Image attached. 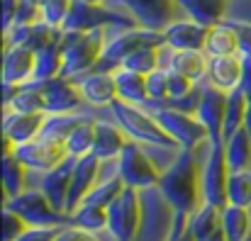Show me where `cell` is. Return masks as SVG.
<instances>
[{
    "label": "cell",
    "instance_id": "obj_1",
    "mask_svg": "<svg viewBox=\"0 0 251 241\" xmlns=\"http://www.w3.org/2000/svg\"><path fill=\"white\" fill-rule=\"evenodd\" d=\"M202 163L198 161L195 149H178L176 156L164 166L159 178V193L168 202L173 217H185L202 205V180H200Z\"/></svg>",
    "mask_w": 251,
    "mask_h": 241
},
{
    "label": "cell",
    "instance_id": "obj_2",
    "mask_svg": "<svg viewBox=\"0 0 251 241\" xmlns=\"http://www.w3.org/2000/svg\"><path fill=\"white\" fill-rule=\"evenodd\" d=\"M107 44V29H61V49H64V73L66 78L81 80L95 71Z\"/></svg>",
    "mask_w": 251,
    "mask_h": 241
},
{
    "label": "cell",
    "instance_id": "obj_3",
    "mask_svg": "<svg viewBox=\"0 0 251 241\" xmlns=\"http://www.w3.org/2000/svg\"><path fill=\"white\" fill-rule=\"evenodd\" d=\"M110 112H112V120L125 129V134L132 142H139V144L154 146V149H180L168 137L166 129L159 124V120L154 117L151 110L147 112L142 105H129V102L115 100L110 105Z\"/></svg>",
    "mask_w": 251,
    "mask_h": 241
},
{
    "label": "cell",
    "instance_id": "obj_4",
    "mask_svg": "<svg viewBox=\"0 0 251 241\" xmlns=\"http://www.w3.org/2000/svg\"><path fill=\"white\" fill-rule=\"evenodd\" d=\"M166 37L164 32L156 29H144V27H132V29H112L107 32V44L105 51L95 66V71H105V73H115L117 69H122V61L144 47H164Z\"/></svg>",
    "mask_w": 251,
    "mask_h": 241
},
{
    "label": "cell",
    "instance_id": "obj_5",
    "mask_svg": "<svg viewBox=\"0 0 251 241\" xmlns=\"http://www.w3.org/2000/svg\"><path fill=\"white\" fill-rule=\"evenodd\" d=\"M144 229V197L142 190L127 188L107 207V234L112 241H137Z\"/></svg>",
    "mask_w": 251,
    "mask_h": 241
},
{
    "label": "cell",
    "instance_id": "obj_6",
    "mask_svg": "<svg viewBox=\"0 0 251 241\" xmlns=\"http://www.w3.org/2000/svg\"><path fill=\"white\" fill-rule=\"evenodd\" d=\"M139 27L137 20L117 7L110 5H90L83 0H74L61 29H78V32H93V29H132Z\"/></svg>",
    "mask_w": 251,
    "mask_h": 241
},
{
    "label": "cell",
    "instance_id": "obj_7",
    "mask_svg": "<svg viewBox=\"0 0 251 241\" xmlns=\"http://www.w3.org/2000/svg\"><path fill=\"white\" fill-rule=\"evenodd\" d=\"M2 207L20 215L27 222V227H66V224H71L69 215L56 210L51 205V200L42 193V188H27L17 197L5 200Z\"/></svg>",
    "mask_w": 251,
    "mask_h": 241
},
{
    "label": "cell",
    "instance_id": "obj_8",
    "mask_svg": "<svg viewBox=\"0 0 251 241\" xmlns=\"http://www.w3.org/2000/svg\"><path fill=\"white\" fill-rule=\"evenodd\" d=\"M117 175L122 178V183L127 188H137V190H151L159 185L161 178V168L156 166V161L149 156L147 146L139 142H127V146L122 149L120 159H117Z\"/></svg>",
    "mask_w": 251,
    "mask_h": 241
},
{
    "label": "cell",
    "instance_id": "obj_9",
    "mask_svg": "<svg viewBox=\"0 0 251 241\" xmlns=\"http://www.w3.org/2000/svg\"><path fill=\"white\" fill-rule=\"evenodd\" d=\"M154 117L159 120V124L168 132V137L180 146V149H200V146H207L210 144V134H207V127L200 122L198 115L193 112H180V110H173V107H151Z\"/></svg>",
    "mask_w": 251,
    "mask_h": 241
},
{
    "label": "cell",
    "instance_id": "obj_10",
    "mask_svg": "<svg viewBox=\"0 0 251 241\" xmlns=\"http://www.w3.org/2000/svg\"><path fill=\"white\" fill-rule=\"evenodd\" d=\"M229 163L225 154V144H207V154L202 161L200 180H202V202L215 207L227 205V180H229Z\"/></svg>",
    "mask_w": 251,
    "mask_h": 241
},
{
    "label": "cell",
    "instance_id": "obj_11",
    "mask_svg": "<svg viewBox=\"0 0 251 241\" xmlns=\"http://www.w3.org/2000/svg\"><path fill=\"white\" fill-rule=\"evenodd\" d=\"M110 2L112 7L117 10L122 7L125 12H129L137 20V24L144 29L164 32L171 22H176V10H178L176 0H110Z\"/></svg>",
    "mask_w": 251,
    "mask_h": 241
},
{
    "label": "cell",
    "instance_id": "obj_12",
    "mask_svg": "<svg viewBox=\"0 0 251 241\" xmlns=\"http://www.w3.org/2000/svg\"><path fill=\"white\" fill-rule=\"evenodd\" d=\"M12 154L17 156V161H20L27 170L39 173V175L47 173V170H51V168H56L61 161L69 156L64 144H59V142H47V139H42V137L12 146Z\"/></svg>",
    "mask_w": 251,
    "mask_h": 241
},
{
    "label": "cell",
    "instance_id": "obj_13",
    "mask_svg": "<svg viewBox=\"0 0 251 241\" xmlns=\"http://www.w3.org/2000/svg\"><path fill=\"white\" fill-rule=\"evenodd\" d=\"M42 95H44V112L47 115H71L81 107V102H85L81 85L66 76L42 80Z\"/></svg>",
    "mask_w": 251,
    "mask_h": 241
},
{
    "label": "cell",
    "instance_id": "obj_14",
    "mask_svg": "<svg viewBox=\"0 0 251 241\" xmlns=\"http://www.w3.org/2000/svg\"><path fill=\"white\" fill-rule=\"evenodd\" d=\"M195 115L207 127L210 144H225L222 134H225V115H227V93L215 85H205Z\"/></svg>",
    "mask_w": 251,
    "mask_h": 241
},
{
    "label": "cell",
    "instance_id": "obj_15",
    "mask_svg": "<svg viewBox=\"0 0 251 241\" xmlns=\"http://www.w3.org/2000/svg\"><path fill=\"white\" fill-rule=\"evenodd\" d=\"M44 122H47V112L25 115V112L5 110V115H2V142H5V151H12V146L37 139L42 134Z\"/></svg>",
    "mask_w": 251,
    "mask_h": 241
},
{
    "label": "cell",
    "instance_id": "obj_16",
    "mask_svg": "<svg viewBox=\"0 0 251 241\" xmlns=\"http://www.w3.org/2000/svg\"><path fill=\"white\" fill-rule=\"evenodd\" d=\"M100 180V159L88 154V156H81L76 159V166H74V178H71V190H69V197H66V215L71 217L81 202L85 200V195L98 185Z\"/></svg>",
    "mask_w": 251,
    "mask_h": 241
},
{
    "label": "cell",
    "instance_id": "obj_17",
    "mask_svg": "<svg viewBox=\"0 0 251 241\" xmlns=\"http://www.w3.org/2000/svg\"><path fill=\"white\" fill-rule=\"evenodd\" d=\"M164 37H166V47H171L173 51H205L210 27L185 17L171 22L164 29Z\"/></svg>",
    "mask_w": 251,
    "mask_h": 241
},
{
    "label": "cell",
    "instance_id": "obj_18",
    "mask_svg": "<svg viewBox=\"0 0 251 241\" xmlns=\"http://www.w3.org/2000/svg\"><path fill=\"white\" fill-rule=\"evenodd\" d=\"M34 66L37 56L29 47H2V66H0L2 83L25 85L34 80Z\"/></svg>",
    "mask_w": 251,
    "mask_h": 241
},
{
    "label": "cell",
    "instance_id": "obj_19",
    "mask_svg": "<svg viewBox=\"0 0 251 241\" xmlns=\"http://www.w3.org/2000/svg\"><path fill=\"white\" fill-rule=\"evenodd\" d=\"M74 166H76V159L74 156H66L56 168L42 173V193L51 200V205L56 210H66V197H69V190H71V178H74Z\"/></svg>",
    "mask_w": 251,
    "mask_h": 241
},
{
    "label": "cell",
    "instance_id": "obj_20",
    "mask_svg": "<svg viewBox=\"0 0 251 241\" xmlns=\"http://www.w3.org/2000/svg\"><path fill=\"white\" fill-rule=\"evenodd\" d=\"M129 137L115 120H95V144L93 156L100 161H117L122 149L127 146Z\"/></svg>",
    "mask_w": 251,
    "mask_h": 241
},
{
    "label": "cell",
    "instance_id": "obj_21",
    "mask_svg": "<svg viewBox=\"0 0 251 241\" xmlns=\"http://www.w3.org/2000/svg\"><path fill=\"white\" fill-rule=\"evenodd\" d=\"M81 85L83 100L93 107H110L117 100V83L112 73L105 71H90L88 76L76 80Z\"/></svg>",
    "mask_w": 251,
    "mask_h": 241
},
{
    "label": "cell",
    "instance_id": "obj_22",
    "mask_svg": "<svg viewBox=\"0 0 251 241\" xmlns=\"http://www.w3.org/2000/svg\"><path fill=\"white\" fill-rule=\"evenodd\" d=\"M207 85H215L225 93L239 88L242 80V56H215L207 64Z\"/></svg>",
    "mask_w": 251,
    "mask_h": 241
},
{
    "label": "cell",
    "instance_id": "obj_23",
    "mask_svg": "<svg viewBox=\"0 0 251 241\" xmlns=\"http://www.w3.org/2000/svg\"><path fill=\"white\" fill-rule=\"evenodd\" d=\"M178 7L185 12V17L205 24V27H217L225 22L227 5L229 0H176Z\"/></svg>",
    "mask_w": 251,
    "mask_h": 241
},
{
    "label": "cell",
    "instance_id": "obj_24",
    "mask_svg": "<svg viewBox=\"0 0 251 241\" xmlns=\"http://www.w3.org/2000/svg\"><path fill=\"white\" fill-rule=\"evenodd\" d=\"M112 76H115V83H117V100L129 102V105H147L149 102L147 76L127 71V69H117Z\"/></svg>",
    "mask_w": 251,
    "mask_h": 241
},
{
    "label": "cell",
    "instance_id": "obj_25",
    "mask_svg": "<svg viewBox=\"0 0 251 241\" xmlns=\"http://www.w3.org/2000/svg\"><path fill=\"white\" fill-rule=\"evenodd\" d=\"M37 56V66H34V80H51L64 73V49H61V39L42 47L39 51H34Z\"/></svg>",
    "mask_w": 251,
    "mask_h": 241
},
{
    "label": "cell",
    "instance_id": "obj_26",
    "mask_svg": "<svg viewBox=\"0 0 251 241\" xmlns=\"http://www.w3.org/2000/svg\"><path fill=\"white\" fill-rule=\"evenodd\" d=\"M222 229L227 241H251V210L225 205L222 207Z\"/></svg>",
    "mask_w": 251,
    "mask_h": 241
},
{
    "label": "cell",
    "instance_id": "obj_27",
    "mask_svg": "<svg viewBox=\"0 0 251 241\" xmlns=\"http://www.w3.org/2000/svg\"><path fill=\"white\" fill-rule=\"evenodd\" d=\"M207 64H210V56L205 51H173L168 69L200 83L207 78Z\"/></svg>",
    "mask_w": 251,
    "mask_h": 241
},
{
    "label": "cell",
    "instance_id": "obj_28",
    "mask_svg": "<svg viewBox=\"0 0 251 241\" xmlns=\"http://www.w3.org/2000/svg\"><path fill=\"white\" fill-rule=\"evenodd\" d=\"M27 168L17 161V156L12 151H5L2 154V193H5V200H12L17 197L20 193H25V183H27Z\"/></svg>",
    "mask_w": 251,
    "mask_h": 241
},
{
    "label": "cell",
    "instance_id": "obj_29",
    "mask_svg": "<svg viewBox=\"0 0 251 241\" xmlns=\"http://www.w3.org/2000/svg\"><path fill=\"white\" fill-rule=\"evenodd\" d=\"M225 154L229 170H247L251 168V134L242 127L225 142Z\"/></svg>",
    "mask_w": 251,
    "mask_h": 241
},
{
    "label": "cell",
    "instance_id": "obj_30",
    "mask_svg": "<svg viewBox=\"0 0 251 241\" xmlns=\"http://www.w3.org/2000/svg\"><path fill=\"white\" fill-rule=\"evenodd\" d=\"M205 54L210 59L215 56H237L239 54V47H237V37L232 32V27L227 22L217 24V27H210V37H207V44H205Z\"/></svg>",
    "mask_w": 251,
    "mask_h": 241
},
{
    "label": "cell",
    "instance_id": "obj_31",
    "mask_svg": "<svg viewBox=\"0 0 251 241\" xmlns=\"http://www.w3.org/2000/svg\"><path fill=\"white\" fill-rule=\"evenodd\" d=\"M5 110H15V112H25V115H37V112H44L42 80H29V83L20 85L17 95L12 97L10 107H5Z\"/></svg>",
    "mask_w": 251,
    "mask_h": 241
},
{
    "label": "cell",
    "instance_id": "obj_32",
    "mask_svg": "<svg viewBox=\"0 0 251 241\" xmlns=\"http://www.w3.org/2000/svg\"><path fill=\"white\" fill-rule=\"evenodd\" d=\"M93 144H95V120L85 117L83 122H78L74 127V132L66 139V154L74 159H81L93 154Z\"/></svg>",
    "mask_w": 251,
    "mask_h": 241
},
{
    "label": "cell",
    "instance_id": "obj_33",
    "mask_svg": "<svg viewBox=\"0 0 251 241\" xmlns=\"http://www.w3.org/2000/svg\"><path fill=\"white\" fill-rule=\"evenodd\" d=\"M85 115H47V122H44V127H42V139H47V142H59V144H64L66 146V139H69V134L74 132V127L78 124V122H83Z\"/></svg>",
    "mask_w": 251,
    "mask_h": 241
},
{
    "label": "cell",
    "instance_id": "obj_34",
    "mask_svg": "<svg viewBox=\"0 0 251 241\" xmlns=\"http://www.w3.org/2000/svg\"><path fill=\"white\" fill-rule=\"evenodd\" d=\"M244 112H247V93L242 88H234L227 93V115H225V142L244 127Z\"/></svg>",
    "mask_w": 251,
    "mask_h": 241
},
{
    "label": "cell",
    "instance_id": "obj_35",
    "mask_svg": "<svg viewBox=\"0 0 251 241\" xmlns=\"http://www.w3.org/2000/svg\"><path fill=\"white\" fill-rule=\"evenodd\" d=\"M227 205L251 210V168L232 170L227 180Z\"/></svg>",
    "mask_w": 251,
    "mask_h": 241
},
{
    "label": "cell",
    "instance_id": "obj_36",
    "mask_svg": "<svg viewBox=\"0 0 251 241\" xmlns=\"http://www.w3.org/2000/svg\"><path fill=\"white\" fill-rule=\"evenodd\" d=\"M69 219H71V224L81 227L85 232H93V234L107 232V210L98 207V205H85L83 202Z\"/></svg>",
    "mask_w": 251,
    "mask_h": 241
},
{
    "label": "cell",
    "instance_id": "obj_37",
    "mask_svg": "<svg viewBox=\"0 0 251 241\" xmlns=\"http://www.w3.org/2000/svg\"><path fill=\"white\" fill-rule=\"evenodd\" d=\"M159 49H161V47H144V49L132 51V54L122 61V69L134 71V73H142V76L154 73L156 69H161V54H159Z\"/></svg>",
    "mask_w": 251,
    "mask_h": 241
},
{
    "label": "cell",
    "instance_id": "obj_38",
    "mask_svg": "<svg viewBox=\"0 0 251 241\" xmlns=\"http://www.w3.org/2000/svg\"><path fill=\"white\" fill-rule=\"evenodd\" d=\"M125 190V183H122V178L120 175H115V178H110V180H100L88 195H85V205H98V207H110L112 205V200L120 195ZM81 202V205H83Z\"/></svg>",
    "mask_w": 251,
    "mask_h": 241
},
{
    "label": "cell",
    "instance_id": "obj_39",
    "mask_svg": "<svg viewBox=\"0 0 251 241\" xmlns=\"http://www.w3.org/2000/svg\"><path fill=\"white\" fill-rule=\"evenodd\" d=\"M147 93H149V107H159L168 100V69H156L147 76Z\"/></svg>",
    "mask_w": 251,
    "mask_h": 241
},
{
    "label": "cell",
    "instance_id": "obj_40",
    "mask_svg": "<svg viewBox=\"0 0 251 241\" xmlns=\"http://www.w3.org/2000/svg\"><path fill=\"white\" fill-rule=\"evenodd\" d=\"M71 5H74V0H42V5H39L42 7V20L54 24V27H61L69 10H71Z\"/></svg>",
    "mask_w": 251,
    "mask_h": 241
},
{
    "label": "cell",
    "instance_id": "obj_41",
    "mask_svg": "<svg viewBox=\"0 0 251 241\" xmlns=\"http://www.w3.org/2000/svg\"><path fill=\"white\" fill-rule=\"evenodd\" d=\"M25 229H27V222L20 217V215H15L12 210H7V207H2V241H17L22 234H25Z\"/></svg>",
    "mask_w": 251,
    "mask_h": 241
},
{
    "label": "cell",
    "instance_id": "obj_42",
    "mask_svg": "<svg viewBox=\"0 0 251 241\" xmlns=\"http://www.w3.org/2000/svg\"><path fill=\"white\" fill-rule=\"evenodd\" d=\"M234 37H237V47H239V56H251V22L244 20H225Z\"/></svg>",
    "mask_w": 251,
    "mask_h": 241
},
{
    "label": "cell",
    "instance_id": "obj_43",
    "mask_svg": "<svg viewBox=\"0 0 251 241\" xmlns=\"http://www.w3.org/2000/svg\"><path fill=\"white\" fill-rule=\"evenodd\" d=\"M195 88H198L195 80H190L188 76L168 69V97H183V95L193 93Z\"/></svg>",
    "mask_w": 251,
    "mask_h": 241
},
{
    "label": "cell",
    "instance_id": "obj_44",
    "mask_svg": "<svg viewBox=\"0 0 251 241\" xmlns=\"http://www.w3.org/2000/svg\"><path fill=\"white\" fill-rule=\"evenodd\" d=\"M61 227H27L17 241H56Z\"/></svg>",
    "mask_w": 251,
    "mask_h": 241
},
{
    "label": "cell",
    "instance_id": "obj_45",
    "mask_svg": "<svg viewBox=\"0 0 251 241\" xmlns=\"http://www.w3.org/2000/svg\"><path fill=\"white\" fill-rule=\"evenodd\" d=\"M39 20H42V7L37 2L20 0V5H17V20L15 22H20V24H34Z\"/></svg>",
    "mask_w": 251,
    "mask_h": 241
},
{
    "label": "cell",
    "instance_id": "obj_46",
    "mask_svg": "<svg viewBox=\"0 0 251 241\" xmlns=\"http://www.w3.org/2000/svg\"><path fill=\"white\" fill-rule=\"evenodd\" d=\"M56 241H100V239H98V234L85 232V229L76 227V224H66V227H61Z\"/></svg>",
    "mask_w": 251,
    "mask_h": 241
},
{
    "label": "cell",
    "instance_id": "obj_47",
    "mask_svg": "<svg viewBox=\"0 0 251 241\" xmlns=\"http://www.w3.org/2000/svg\"><path fill=\"white\" fill-rule=\"evenodd\" d=\"M17 5L20 0H0V15H2V32H7L17 20Z\"/></svg>",
    "mask_w": 251,
    "mask_h": 241
},
{
    "label": "cell",
    "instance_id": "obj_48",
    "mask_svg": "<svg viewBox=\"0 0 251 241\" xmlns=\"http://www.w3.org/2000/svg\"><path fill=\"white\" fill-rule=\"evenodd\" d=\"M239 88L249 95L251 93V56H242V80Z\"/></svg>",
    "mask_w": 251,
    "mask_h": 241
},
{
    "label": "cell",
    "instance_id": "obj_49",
    "mask_svg": "<svg viewBox=\"0 0 251 241\" xmlns=\"http://www.w3.org/2000/svg\"><path fill=\"white\" fill-rule=\"evenodd\" d=\"M244 129L251 134V93L247 95V112H244Z\"/></svg>",
    "mask_w": 251,
    "mask_h": 241
},
{
    "label": "cell",
    "instance_id": "obj_50",
    "mask_svg": "<svg viewBox=\"0 0 251 241\" xmlns=\"http://www.w3.org/2000/svg\"><path fill=\"white\" fill-rule=\"evenodd\" d=\"M168 241H195V237L190 234V229H185L180 237H176V239H168Z\"/></svg>",
    "mask_w": 251,
    "mask_h": 241
},
{
    "label": "cell",
    "instance_id": "obj_51",
    "mask_svg": "<svg viewBox=\"0 0 251 241\" xmlns=\"http://www.w3.org/2000/svg\"><path fill=\"white\" fill-rule=\"evenodd\" d=\"M205 241H227V234H225V229H220L217 234H212V237H207Z\"/></svg>",
    "mask_w": 251,
    "mask_h": 241
},
{
    "label": "cell",
    "instance_id": "obj_52",
    "mask_svg": "<svg viewBox=\"0 0 251 241\" xmlns=\"http://www.w3.org/2000/svg\"><path fill=\"white\" fill-rule=\"evenodd\" d=\"M83 2H90V5H107L110 0H83Z\"/></svg>",
    "mask_w": 251,
    "mask_h": 241
},
{
    "label": "cell",
    "instance_id": "obj_53",
    "mask_svg": "<svg viewBox=\"0 0 251 241\" xmlns=\"http://www.w3.org/2000/svg\"><path fill=\"white\" fill-rule=\"evenodd\" d=\"M27 2H37V5H42V0H27Z\"/></svg>",
    "mask_w": 251,
    "mask_h": 241
}]
</instances>
